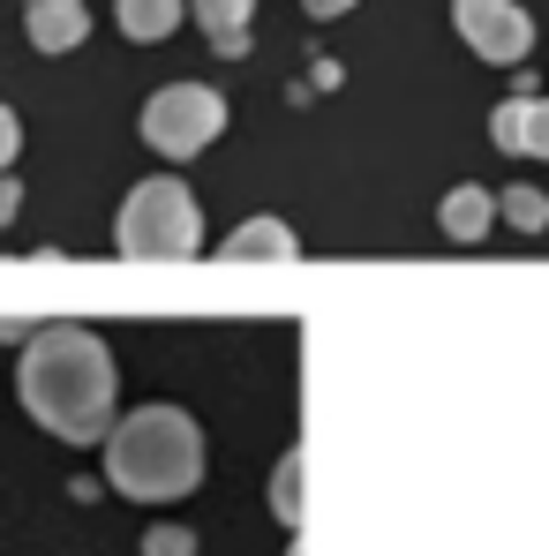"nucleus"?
Segmentation results:
<instances>
[{
  "mask_svg": "<svg viewBox=\"0 0 549 556\" xmlns=\"http://www.w3.org/2000/svg\"><path fill=\"white\" fill-rule=\"evenodd\" d=\"M15 391L30 406V421L53 429L61 444H105V429H113V354L84 324H46L23 346Z\"/></svg>",
  "mask_w": 549,
  "mask_h": 556,
  "instance_id": "nucleus-1",
  "label": "nucleus"
},
{
  "mask_svg": "<svg viewBox=\"0 0 549 556\" xmlns=\"http://www.w3.org/2000/svg\"><path fill=\"white\" fill-rule=\"evenodd\" d=\"M105 481L136 504H174L203 481V429L182 406H136L105 429Z\"/></svg>",
  "mask_w": 549,
  "mask_h": 556,
  "instance_id": "nucleus-2",
  "label": "nucleus"
},
{
  "mask_svg": "<svg viewBox=\"0 0 549 556\" xmlns=\"http://www.w3.org/2000/svg\"><path fill=\"white\" fill-rule=\"evenodd\" d=\"M113 249L136 256V264H182V256L203 249V203L174 174L136 181L128 203H121V218H113Z\"/></svg>",
  "mask_w": 549,
  "mask_h": 556,
  "instance_id": "nucleus-3",
  "label": "nucleus"
},
{
  "mask_svg": "<svg viewBox=\"0 0 549 556\" xmlns=\"http://www.w3.org/2000/svg\"><path fill=\"white\" fill-rule=\"evenodd\" d=\"M219 136H226V98L211 91V84H166L144 105V143L159 159H196Z\"/></svg>",
  "mask_w": 549,
  "mask_h": 556,
  "instance_id": "nucleus-4",
  "label": "nucleus"
},
{
  "mask_svg": "<svg viewBox=\"0 0 549 556\" xmlns=\"http://www.w3.org/2000/svg\"><path fill=\"white\" fill-rule=\"evenodd\" d=\"M452 23L466 38V53H482L489 68H520L535 46V15L520 0H452Z\"/></svg>",
  "mask_w": 549,
  "mask_h": 556,
  "instance_id": "nucleus-5",
  "label": "nucleus"
},
{
  "mask_svg": "<svg viewBox=\"0 0 549 556\" xmlns=\"http://www.w3.org/2000/svg\"><path fill=\"white\" fill-rule=\"evenodd\" d=\"M489 143L512 151V159H549V98L520 91L489 113Z\"/></svg>",
  "mask_w": 549,
  "mask_h": 556,
  "instance_id": "nucleus-6",
  "label": "nucleus"
},
{
  "mask_svg": "<svg viewBox=\"0 0 549 556\" xmlns=\"http://www.w3.org/2000/svg\"><path fill=\"white\" fill-rule=\"evenodd\" d=\"M23 30L38 53H76L91 38V8L84 0H23Z\"/></svg>",
  "mask_w": 549,
  "mask_h": 556,
  "instance_id": "nucleus-7",
  "label": "nucleus"
},
{
  "mask_svg": "<svg viewBox=\"0 0 549 556\" xmlns=\"http://www.w3.org/2000/svg\"><path fill=\"white\" fill-rule=\"evenodd\" d=\"M226 256H234V264H294V256H301V241H294V226H286V218H249V226H234V233H226Z\"/></svg>",
  "mask_w": 549,
  "mask_h": 556,
  "instance_id": "nucleus-8",
  "label": "nucleus"
},
{
  "mask_svg": "<svg viewBox=\"0 0 549 556\" xmlns=\"http://www.w3.org/2000/svg\"><path fill=\"white\" fill-rule=\"evenodd\" d=\"M188 15L203 23V38L226 53V61H241L249 53V23H257V0H188Z\"/></svg>",
  "mask_w": 549,
  "mask_h": 556,
  "instance_id": "nucleus-9",
  "label": "nucleus"
},
{
  "mask_svg": "<svg viewBox=\"0 0 549 556\" xmlns=\"http://www.w3.org/2000/svg\"><path fill=\"white\" fill-rule=\"evenodd\" d=\"M489 218H497V195L482 181H459L452 195H445V233H452V241H482Z\"/></svg>",
  "mask_w": 549,
  "mask_h": 556,
  "instance_id": "nucleus-10",
  "label": "nucleus"
},
{
  "mask_svg": "<svg viewBox=\"0 0 549 556\" xmlns=\"http://www.w3.org/2000/svg\"><path fill=\"white\" fill-rule=\"evenodd\" d=\"M188 15V0H121V30L136 38V46H159V38H174Z\"/></svg>",
  "mask_w": 549,
  "mask_h": 556,
  "instance_id": "nucleus-11",
  "label": "nucleus"
},
{
  "mask_svg": "<svg viewBox=\"0 0 549 556\" xmlns=\"http://www.w3.org/2000/svg\"><path fill=\"white\" fill-rule=\"evenodd\" d=\"M497 218H512V226H520V233H542L549 226V195L542 188H504V195H497Z\"/></svg>",
  "mask_w": 549,
  "mask_h": 556,
  "instance_id": "nucleus-12",
  "label": "nucleus"
},
{
  "mask_svg": "<svg viewBox=\"0 0 549 556\" xmlns=\"http://www.w3.org/2000/svg\"><path fill=\"white\" fill-rule=\"evenodd\" d=\"M144 556H196V534L188 527H151L144 534Z\"/></svg>",
  "mask_w": 549,
  "mask_h": 556,
  "instance_id": "nucleus-13",
  "label": "nucleus"
},
{
  "mask_svg": "<svg viewBox=\"0 0 549 556\" xmlns=\"http://www.w3.org/2000/svg\"><path fill=\"white\" fill-rule=\"evenodd\" d=\"M15 151H23V121L0 105V174H15Z\"/></svg>",
  "mask_w": 549,
  "mask_h": 556,
  "instance_id": "nucleus-14",
  "label": "nucleus"
},
{
  "mask_svg": "<svg viewBox=\"0 0 549 556\" xmlns=\"http://www.w3.org/2000/svg\"><path fill=\"white\" fill-rule=\"evenodd\" d=\"M15 211H23V181H15V174H0V226H8Z\"/></svg>",
  "mask_w": 549,
  "mask_h": 556,
  "instance_id": "nucleus-15",
  "label": "nucleus"
},
{
  "mask_svg": "<svg viewBox=\"0 0 549 556\" xmlns=\"http://www.w3.org/2000/svg\"><path fill=\"white\" fill-rule=\"evenodd\" d=\"M347 8H354V0H309V15H324V23H332V15H347Z\"/></svg>",
  "mask_w": 549,
  "mask_h": 556,
  "instance_id": "nucleus-16",
  "label": "nucleus"
}]
</instances>
